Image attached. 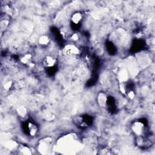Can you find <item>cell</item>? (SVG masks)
<instances>
[{"mask_svg": "<svg viewBox=\"0 0 155 155\" xmlns=\"http://www.w3.org/2000/svg\"><path fill=\"white\" fill-rule=\"evenodd\" d=\"M63 52L64 55L68 56V57H70V56H78L81 54V51L79 49L75 46L72 44L66 46L64 48Z\"/></svg>", "mask_w": 155, "mask_h": 155, "instance_id": "1", "label": "cell"}, {"mask_svg": "<svg viewBox=\"0 0 155 155\" xmlns=\"http://www.w3.org/2000/svg\"><path fill=\"white\" fill-rule=\"evenodd\" d=\"M133 132L137 136H141L144 133L145 126L143 123L141 121H136L132 126Z\"/></svg>", "mask_w": 155, "mask_h": 155, "instance_id": "2", "label": "cell"}, {"mask_svg": "<svg viewBox=\"0 0 155 155\" xmlns=\"http://www.w3.org/2000/svg\"><path fill=\"white\" fill-rule=\"evenodd\" d=\"M43 64H44V66L46 67L52 68L57 64V59L54 57H52V56L48 55L46 56L44 60H43Z\"/></svg>", "mask_w": 155, "mask_h": 155, "instance_id": "3", "label": "cell"}, {"mask_svg": "<svg viewBox=\"0 0 155 155\" xmlns=\"http://www.w3.org/2000/svg\"><path fill=\"white\" fill-rule=\"evenodd\" d=\"M97 102L100 107H105L107 102V96L104 92H100L97 96Z\"/></svg>", "mask_w": 155, "mask_h": 155, "instance_id": "4", "label": "cell"}, {"mask_svg": "<svg viewBox=\"0 0 155 155\" xmlns=\"http://www.w3.org/2000/svg\"><path fill=\"white\" fill-rule=\"evenodd\" d=\"M83 14L81 13V12H75V13H74L71 17V21L72 22V23H73L74 24H79L81 21L83 20Z\"/></svg>", "mask_w": 155, "mask_h": 155, "instance_id": "5", "label": "cell"}, {"mask_svg": "<svg viewBox=\"0 0 155 155\" xmlns=\"http://www.w3.org/2000/svg\"><path fill=\"white\" fill-rule=\"evenodd\" d=\"M50 38L47 35H42L40 37L38 40V43L42 47L47 46L49 43H50Z\"/></svg>", "mask_w": 155, "mask_h": 155, "instance_id": "6", "label": "cell"}, {"mask_svg": "<svg viewBox=\"0 0 155 155\" xmlns=\"http://www.w3.org/2000/svg\"><path fill=\"white\" fill-rule=\"evenodd\" d=\"M27 127L30 135L32 136H35L37 132H38V127H37V126L32 122H29Z\"/></svg>", "mask_w": 155, "mask_h": 155, "instance_id": "7", "label": "cell"}, {"mask_svg": "<svg viewBox=\"0 0 155 155\" xmlns=\"http://www.w3.org/2000/svg\"><path fill=\"white\" fill-rule=\"evenodd\" d=\"M16 113L21 118H24V117H26L27 115V110L26 107L21 105V106L18 107L16 109Z\"/></svg>", "mask_w": 155, "mask_h": 155, "instance_id": "8", "label": "cell"}, {"mask_svg": "<svg viewBox=\"0 0 155 155\" xmlns=\"http://www.w3.org/2000/svg\"><path fill=\"white\" fill-rule=\"evenodd\" d=\"M32 59V56L30 53H27L23 55V57L20 59L21 63L25 65H29L31 63V61Z\"/></svg>", "mask_w": 155, "mask_h": 155, "instance_id": "9", "label": "cell"}, {"mask_svg": "<svg viewBox=\"0 0 155 155\" xmlns=\"http://www.w3.org/2000/svg\"><path fill=\"white\" fill-rule=\"evenodd\" d=\"M47 140H43L42 142H41L39 145V149L40 151L43 152V153H45L49 149L50 143Z\"/></svg>", "mask_w": 155, "mask_h": 155, "instance_id": "10", "label": "cell"}, {"mask_svg": "<svg viewBox=\"0 0 155 155\" xmlns=\"http://www.w3.org/2000/svg\"><path fill=\"white\" fill-rule=\"evenodd\" d=\"M128 73L126 70H122L118 73V78L121 83H124L128 79Z\"/></svg>", "mask_w": 155, "mask_h": 155, "instance_id": "11", "label": "cell"}, {"mask_svg": "<svg viewBox=\"0 0 155 155\" xmlns=\"http://www.w3.org/2000/svg\"><path fill=\"white\" fill-rule=\"evenodd\" d=\"M19 150H20L21 153L22 154H30L31 153H31L29 148L26 146L21 145L19 147Z\"/></svg>", "mask_w": 155, "mask_h": 155, "instance_id": "12", "label": "cell"}, {"mask_svg": "<svg viewBox=\"0 0 155 155\" xmlns=\"http://www.w3.org/2000/svg\"><path fill=\"white\" fill-rule=\"evenodd\" d=\"M119 90H120V91H121V92L122 93V94H126V93H127V90L126 86L124 83H121L120 84Z\"/></svg>", "mask_w": 155, "mask_h": 155, "instance_id": "13", "label": "cell"}, {"mask_svg": "<svg viewBox=\"0 0 155 155\" xmlns=\"http://www.w3.org/2000/svg\"><path fill=\"white\" fill-rule=\"evenodd\" d=\"M12 87V82L11 81H7L4 84L3 87L4 90H5L6 91H8L11 89Z\"/></svg>", "mask_w": 155, "mask_h": 155, "instance_id": "14", "label": "cell"}, {"mask_svg": "<svg viewBox=\"0 0 155 155\" xmlns=\"http://www.w3.org/2000/svg\"><path fill=\"white\" fill-rule=\"evenodd\" d=\"M79 38H80V36H79V35L78 33H73L70 36L71 40L72 41H73V42H76V41H78L79 40Z\"/></svg>", "mask_w": 155, "mask_h": 155, "instance_id": "15", "label": "cell"}, {"mask_svg": "<svg viewBox=\"0 0 155 155\" xmlns=\"http://www.w3.org/2000/svg\"><path fill=\"white\" fill-rule=\"evenodd\" d=\"M126 95L128 98H129L130 100H133V99H134L135 97V93L133 90L127 91L126 93Z\"/></svg>", "mask_w": 155, "mask_h": 155, "instance_id": "16", "label": "cell"}]
</instances>
